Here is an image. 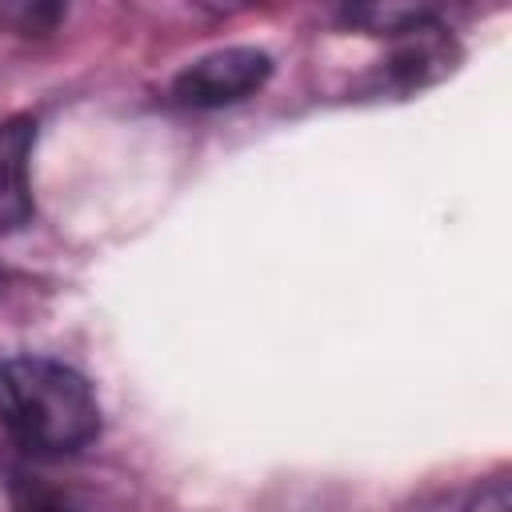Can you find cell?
<instances>
[{
  "label": "cell",
  "instance_id": "3957f363",
  "mask_svg": "<svg viewBox=\"0 0 512 512\" xmlns=\"http://www.w3.org/2000/svg\"><path fill=\"white\" fill-rule=\"evenodd\" d=\"M36 144V124L12 116L0 124V236L20 232L32 220V180L28 160Z\"/></svg>",
  "mask_w": 512,
  "mask_h": 512
},
{
  "label": "cell",
  "instance_id": "6da1fadb",
  "mask_svg": "<svg viewBox=\"0 0 512 512\" xmlns=\"http://www.w3.org/2000/svg\"><path fill=\"white\" fill-rule=\"evenodd\" d=\"M0 424L32 452L64 456L100 436V404L92 384L48 356L0 360Z\"/></svg>",
  "mask_w": 512,
  "mask_h": 512
},
{
  "label": "cell",
  "instance_id": "277c9868",
  "mask_svg": "<svg viewBox=\"0 0 512 512\" xmlns=\"http://www.w3.org/2000/svg\"><path fill=\"white\" fill-rule=\"evenodd\" d=\"M464 512H512V488H508V476H492L480 492H472V500L464 504Z\"/></svg>",
  "mask_w": 512,
  "mask_h": 512
},
{
  "label": "cell",
  "instance_id": "5b68a950",
  "mask_svg": "<svg viewBox=\"0 0 512 512\" xmlns=\"http://www.w3.org/2000/svg\"><path fill=\"white\" fill-rule=\"evenodd\" d=\"M16 512H72L56 492H44V488H28L16 496Z\"/></svg>",
  "mask_w": 512,
  "mask_h": 512
},
{
  "label": "cell",
  "instance_id": "7a4b0ae2",
  "mask_svg": "<svg viewBox=\"0 0 512 512\" xmlns=\"http://www.w3.org/2000/svg\"><path fill=\"white\" fill-rule=\"evenodd\" d=\"M272 76V56L260 48H220L192 60L172 80V100L184 108H224L264 88Z\"/></svg>",
  "mask_w": 512,
  "mask_h": 512
}]
</instances>
